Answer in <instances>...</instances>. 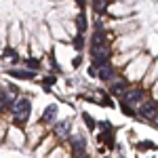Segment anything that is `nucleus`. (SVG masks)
<instances>
[{
  "label": "nucleus",
  "mask_w": 158,
  "mask_h": 158,
  "mask_svg": "<svg viewBox=\"0 0 158 158\" xmlns=\"http://www.w3.org/2000/svg\"><path fill=\"white\" fill-rule=\"evenodd\" d=\"M11 112H13V122L17 127H23L25 122L30 120V116H32V101L27 97L15 99V106H13Z\"/></svg>",
  "instance_id": "f257e3e1"
},
{
  "label": "nucleus",
  "mask_w": 158,
  "mask_h": 158,
  "mask_svg": "<svg viewBox=\"0 0 158 158\" xmlns=\"http://www.w3.org/2000/svg\"><path fill=\"white\" fill-rule=\"evenodd\" d=\"M146 101V89L143 86H135L131 85L120 97H118V103H124V106H131V108H139L141 103Z\"/></svg>",
  "instance_id": "f03ea898"
},
{
  "label": "nucleus",
  "mask_w": 158,
  "mask_h": 158,
  "mask_svg": "<svg viewBox=\"0 0 158 158\" xmlns=\"http://www.w3.org/2000/svg\"><path fill=\"white\" fill-rule=\"evenodd\" d=\"M158 116V101L154 99H146L139 108H137V118H141L143 122H154V118Z\"/></svg>",
  "instance_id": "7ed1b4c3"
},
{
  "label": "nucleus",
  "mask_w": 158,
  "mask_h": 158,
  "mask_svg": "<svg viewBox=\"0 0 158 158\" xmlns=\"http://www.w3.org/2000/svg\"><path fill=\"white\" fill-rule=\"evenodd\" d=\"M68 143L72 150V158H80L86 154V137L80 133H70L68 137Z\"/></svg>",
  "instance_id": "20e7f679"
},
{
  "label": "nucleus",
  "mask_w": 158,
  "mask_h": 158,
  "mask_svg": "<svg viewBox=\"0 0 158 158\" xmlns=\"http://www.w3.org/2000/svg\"><path fill=\"white\" fill-rule=\"evenodd\" d=\"M70 129H72V120H70V118H63V120H57L51 127V135L57 137V139H61V141H68Z\"/></svg>",
  "instance_id": "39448f33"
},
{
  "label": "nucleus",
  "mask_w": 158,
  "mask_h": 158,
  "mask_svg": "<svg viewBox=\"0 0 158 158\" xmlns=\"http://www.w3.org/2000/svg\"><path fill=\"white\" fill-rule=\"evenodd\" d=\"M118 70L112 65V63H108V65H103V68H99L97 70V78L103 82V85H112L114 80H118Z\"/></svg>",
  "instance_id": "423d86ee"
},
{
  "label": "nucleus",
  "mask_w": 158,
  "mask_h": 158,
  "mask_svg": "<svg viewBox=\"0 0 158 158\" xmlns=\"http://www.w3.org/2000/svg\"><path fill=\"white\" fill-rule=\"evenodd\" d=\"M57 114H59V106H57V103H51V106H47V108H44V112H42L40 124H42V127H53L55 122L59 120V118H57Z\"/></svg>",
  "instance_id": "0eeeda50"
},
{
  "label": "nucleus",
  "mask_w": 158,
  "mask_h": 158,
  "mask_svg": "<svg viewBox=\"0 0 158 158\" xmlns=\"http://www.w3.org/2000/svg\"><path fill=\"white\" fill-rule=\"evenodd\" d=\"M129 86H131V82H129V80L118 78V80H114L112 85H108V89H110V95H112V97H120V95L127 91V89H129Z\"/></svg>",
  "instance_id": "6e6552de"
},
{
  "label": "nucleus",
  "mask_w": 158,
  "mask_h": 158,
  "mask_svg": "<svg viewBox=\"0 0 158 158\" xmlns=\"http://www.w3.org/2000/svg\"><path fill=\"white\" fill-rule=\"evenodd\" d=\"M6 74L11 78H17V80H34L36 78V72H30L23 68H11V70H6Z\"/></svg>",
  "instance_id": "1a4fd4ad"
},
{
  "label": "nucleus",
  "mask_w": 158,
  "mask_h": 158,
  "mask_svg": "<svg viewBox=\"0 0 158 158\" xmlns=\"http://www.w3.org/2000/svg\"><path fill=\"white\" fill-rule=\"evenodd\" d=\"M15 99L9 91H4V89H0V110H13L15 106Z\"/></svg>",
  "instance_id": "9d476101"
},
{
  "label": "nucleus",
  "mask_w": 158,
  "mask_h": 158,
  "mask_svg": "<svg viewBox=\"0 0 158 158\" xmlns=\"http://www.w3.org/2000/svg\"><path fill=\"white\" fill-rule=\"evenodd\" d=\"M97 141L99 143H106L110 150H114L116 148V137H114V131H101L97 135Z\"/></svg>",
  "instance_id": "9b49d317"
},
{
  "label": "nucleus",
  "mask_w": 158,
  "mask_h": 158,
  "mask_svg": "<svg viewBox=\"0 0 158 158\" xmlns=\"http://www.w3.org/2000/svg\"><path fill=\"white\" fill-rule=\"evenodd\" d=\"M72 44H74V49L78 51V53H82V51H85V34H74Z\"/></svg>",
  "instance_id": "f8f14e48"
},
{
  "label": "nucleus",
  "mask_w": 158,
  "mask_h": 158,
  "mask_svg": "<svg viewBox=\"0 0 158 158\" xmlns=\"http://www.w3.org/2000/svg\"><path fill=\"white\" fill-rule=\"evenodd\" d=\"M76 25H78V34H85V30H86V17H85V13H80V15H76Z\"/></svg>",
  "instance_id": "ddd939ff"
},
{
  "label": "nucleus",
  "mask_w": 158,
  "mask_h": 158,
  "mask_svg": "<svg viewBox=\"0 0 158 158\" xmlns=\"http://www.w3.org/2000/svg\"><path fill=\"white\" fill-rule=\"evenodd\" d=\"M2 57H11L13 63H19V55H17V51L13 49V47H4V51H2Z\"/></svg>",
  "instance_id": "4468645a"
},
{
  "label": "nucleus",
  "mask_w": 158,
  "mask_h": 158,
  "mask_svg": "<svg viewBox=\"0 0 158 158\" xmlns=\"http://www.w3.org/2000/svg\"><path fill=\"white\" fill-rule=\"evenodd\" d=\"M23 63H25V70H30V72H38V70H40V61L38 59H32V57H30V59H25Z\"/></svg>",
  "instance_id": "2eb2a0df"
},
{
  "label": "nucleus",
  "mask_w": 158,
  "mask_h": 158,
  "mask_svg": "<svg viewBox=\"0 0 158 158\" xmlns=\"http://www.w3.org/2000/svg\"><path fill=\"white\" fill-rule=\"evenodd\" d=\"M82 120H85V124L86 127H89V131H95V129H97V122L93 120V116H91V114H82Z\"/></svg>",
  "instance_id": "dca6fc26"
},
{
  "label": "nucleus",
  "mask_w": 158,
  "mask_h": 158,
  "mask_svg": "<svg viewBox=\"0 0 158 158\" xmlns=\"http://www.w3.org/2000/svg\"><path fill=\"white\" fill-rule=\"evenodd\" d=\"M135 150H158V146L152 141H139V143H135Z\"/></svg>",
  "instance_id": "f3484780"
},
{
  "label": "nucleus",
  "mask_w": 158,
  "mask_h": 158,
  "mask_svg": "<svg viewBox=\"0 0 158 158\" xmlns=\"http://www.w3.org/2000/svg\"><path fill=\"white\" fill-rule=\"evenodd\" d=\"M19 32H21V30H19V25L17 23H13V27H11V44H15V42H19Z\"/></svg>",
  "instance_id": "a211bd4d"
},
{
  "label": "nucleus",
  "mask_w": 158,
  "mask_h": 158,
  "mask_svg": "<svg viewBox=\"0 0 158 158\" xmlns=\"http://www.w3.org/2000/svg\"><path fill=\"white\" fill-rule=\"evenodd\" d=\"M118 106H120L122 114H127V116H131V118H135V116H137V110H135V108H131V106H124V103H118Z\"/></svg>",
  "instance_id": "6ab92c4d"
},
{
  "label": "nucleus",
  "mask_w": 158,
  "mask_h": 158,
  "mask_svg": "<svg viewBox=\"0 0 158 158\" xmlns=\"http://www.w3.org/2000/svg\"><path fill=\"white\" fill-rule=\"evenodd\" d=\"M97 103H99V106H103V108H116V103L112 101V97H101Z\"/></svg>",
  "instance_id": "aec40b11"
},
{
  "label": "nucleus",
  "mask_w": 158,
  "mask_h": 158,
  "mask_svg": "<svg viewBox=\"0 0 158 158\" xmlns=\"http://www.w3.org/2000/svg\"><path fill=\"white\" fill-rule=\"evenodd\" d=\"M97 127H99V131H114V127H112L108 120H99Z\"/></svg>",
  "instance_id": "412c9836"
},
{
  "label": "nucleus",
  "mask_w": 158,
  "mask_h": 158,
  "mask_svg": "<svg viewBox=\"0 0 158 158\" xmlns=\"http://www.w3.org/2000/svg\"><path fill=\"white\" fill-rule=\"evenodd\" d=\"M80 63H82V57H80V55H78V57H74V61H72V65H74V68H78Z\"/></svg>",
  "instance_id": "4be33fe9"
},
{
  "label": "nucleus",
  "mask_w": 158,
  "mask_h": 158,
  "mask_svg": "<svg viewBox=\"0 0 158 158\" xmlns=\"http://www.w3.org/2000/svg\"><path fill=\"white\" fill-rule=\"evenodd\" d=\"M89 76H93V78H95V76H97V70H95V68H93V65H91V68H89Z\"/></svg>",
  "instance_id": "5701e85b"
}]
</instances>
